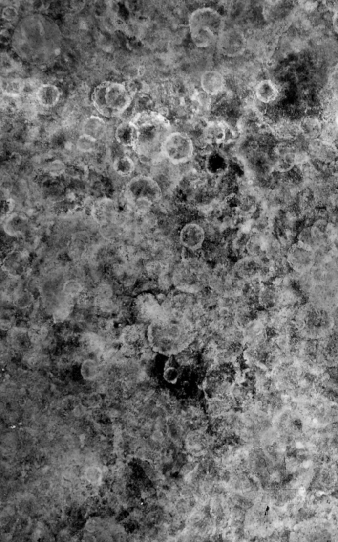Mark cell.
<instances>
[{
  "mask_svg": "<svg viewBox=\"0 0 338 542\" xmlns=\"http://www.w3.org/2000/svg\"><path fill=\"white\" fill-rule=\"evenodd\" d=\"M333 27L336 33L338 34V9L333 17Z\"/></svg>",
  "mask_w": 338,
  "mask_h": 542,
  "instance_id": "484cf974",
  "label": "cell"
},
{
  "mask_svg": "<svg viewBox=\"0 0 338 542\" xmlns=\"http://www.w3.org/2000/svg\"><path fill=\"white\" fill-rule=\"evenodd\" d=\"M279 94L277 85L270 80L260 81L255 89L257 100L266 105L274 102L278 97Z\"/></svg>",
  "mask_w": 338,
  "mask_h": 542,
  "instance_id": "9a60e30c",
  "label": "cell"
},
{
  "mask_svg": "<svg viewBox=\"0 0 338 542\" xmlns=\"http://www.w3.org/2000/svg\"><path fill=\"white\" fill-rule=\"evenodd\" d=\"M196 336V331L189 325L163 317L150 324L147 330L148 342L153 351L170 356L189 348Z\"/></svg>",
  "mask_w": 338,
  "mask_h": 542,
  "instance_id": "6da1fadb",
  "label": "cell"
},
{
  "mask_svg": "<svg viewBox=\"0 0 338 542\" xmlns=\"http://www.w3.org/2000/svg\"><path fill=\"white\" fill-rule=\"evenodd\" d=\"M91 99L97 112L108 118L121 116L132 102L130 90L123 84L113 82H105L97 86Z\"/></svg>",
  "mask_w": 338,
  "mask_h": 542,
  "instance_id": "5b68a950",
  "label": "cell"
},
{
  "mask_svg": "<svg viewBox=\"0 0 338 542\" xmlns=\"http://www.w3.org/2000/svg\"><path fill=\"white\" fill-rule=\"evenodd\" d=\"M130 191L136 199V206L143 212L149 210L162 198V188L155 179L139 176L131 182Z\"/></svg>",
  "mask_w": 338,
  "mask_h": 542,
  "instance_id": "9c48e42d",
  "label": "cell"
},
{
  "mask_svg": "<svg viewBox=\"0 0 338 542\" xmlns=\"http://www.w3.org/2000/svg\"><path fill=\"white\" fill-rule=\"evenodd\" d=\"M233 365L225 363L217 365L209 373L204 382V389L210 399L229 396L232 391L236 372Z\"/></svg>",
  "mask_w": 338,
  "mask_h": 542,
  "instance_id": "ba28073f",
  "label": "cell"
},
{
  "mask_svg": "<svg viewBox=\"0 0 338 542\" xmlns=\"http://www.w3.org/2000/svg\"><path fill=\"white\" fill-rule=\"evenodd\" d=\"M246 283L236 275L233 267L222 262L212 270L209 287L219 296L232 298L242 294Z\"/></svg>",
  "mask_w": 338,
  "mask_h": 542,
  "instance_id": "8992f818",
  "label": "cell"
},
{
  "mask_svg": "<svg viewBox=\"0 0 338 542\" xmlns=\"http://www.w3.org/2000/svg\"><path fill=\"white\" fill-rule=\"evenodd\" d=\"M25 88V83L21 79H6L1 82V89L5 95L19 97Z\"/></svg>",
  "mask_w": 338,
  "mask_h": 542,
  "instance_id": "ffe728a7",
  "label": "cell"
},
{
  "mask_svg": "<svg viewBox=\"0 0 338 542\" xmlns=\"http://www.w3.org/2000/svg\"><path fill=\"white\" fill-rule=\"evenodd\" d=\"M138 137V129L131 122H124L118 126L116 131V138L123 145L136 146Z\"/></svg>",
  "mask_w": 338,
  "mask_h": 542,
  "instance_id": "e0dca14e",
  "label": "cell"
},
{
  "mask_svg": "<svg viewBox=\"0 0 338 542\" xmlns=\"http://www.w3.org/2000/svg\"><path fill=\"white\" fill-rule=\"evenodd\" d=\"M97 139L89 135L84 134L77 141V147L82 152H91L95 149Z\"/></svg>",
  "mask_w": 338,
  "mask_h": 542,
  "instance_id": "44dd1931",
  "label": "cell"
},
{
  "mask_svg": "<svg viewBox=\"0 0 338 542\" xmlns=\"http://www.w3.org/2000/svg\"><path fill=\"white\" fill-rule=\"evenodd\" d=\"M217 48L223 55L229 58H236L245 53L247 41L245 34L237 28L224 29L219 36Z\"/></svg>",
  "mask_w": 338,
  "mask_h": 542,
  "instance_id": "8fae6325",
  "label": "cell"
},
{
  "mask_svg": "<svg viewBox=\"0 0 338 542\" xmlns=\"http://www.w3.org/2000/svg\"><path fill=\"white\" fill-rule=\"evenodd\" d=\"M200 85L203 92L214 97L225 91L226 80L221 71L210 70L205 71L201 76Z\"/></svg>",
  "mask_w": 338,
  "mask_h": 542,
  "instance_id": "4fadbf2b",
  "label": "cell"
},
{
  "mask_svg": "<svg viewBox=\"0 0 338 542\" xmlns=\"http://www.w3.org/2000/svg\"><path fill=\"white\" fill-rule=\"evenodd\" d=\"M228 164L223 152L213 150L208 153L205 161V167L210 176H221L228 170Z\"/></svg>",
  "mask_w": 338,
  "mask_h": 542,
  "instance_id": "5bb4252c",
  "label": "cell"
},
{
  "mask_svg": "<svg viewBox=\"0 0 338 542\" xmlns=\"http://www.w3.org/2000/svg\"><path fill=\"white\" fill-rule=\"evenodd\" d=\"M206 238L204 228L196 222L185 224L180 231L178 240L186 249L195 252L201 249Z\"/></svg>",
  "mask_w": 338,
  "mask_h": 542,
  "instance_id": "7c38bea8",
  "label": "cell"
},
{
  "mask_svg": "<svg viewBox=\"0 0 338 542\" xmlns=\"http://www.w3.org/2000/svg\"><path fill=\"white\" fill-rule=\"evenodd\" d=\"M329 170L334 176H338V161L333 162L330 164Z\"/></svg>",
  "mask_w": 338,
  "mask_h": 542,
  "instance_id": "d4e9b609",
  "label": "cell"
},
{
  "mask_svg": "<svg viewBox=\"0 0 338 542\" xmlns=\"http://www.w3.org/2000/svg\"><path fill=\"white\" fill-rule=\"evenodd\" d=\"M106 129L104 120L99 117L91 116L85 120L84 125V134L97 139L102 136Z\"/></svg>",
  "mask_w": 338,
  "mask_h": 542,
  "instance_id": "d6986e66",
  "label": "cell"
},
{
  "mask_svg": "<svg viewBox=\"0 0 338 542\" xmlns=\"http://www.w3.org/2000/svg\"><path fill=\"white\" fill-rule=\"evenodd\" d=\"M211 271L198 256L185 258L172 271V283L178 290L196 295L209 287Z\"/></svg>",
  "mask_w": 338,
  "mask_h": 542,
  "instance_id": "3957f363",
  "label": "cell"
},
{
  "mask_svg": "<svg viewBox=\"0 0 338 542\" xmlns=\"http://www.w3.org/2000/svg\"><path fill=\"white\" fill-rule=\"evenodd\" d=\"M60 162H54L52 163V165H50V170L52 173L55 174L56 175H59L63 172V169L64 168L63 165Z\"/></svg>",
  "mask_w": 338,
  "mask_h": 542,
  "instance_id": "cb8c5ba5",
  "label": "cell"
},
{
  "mask_svg": "<svg viewBox=\"0 0 338 542\" xmlns=\"http://www.w3.org/2000/svg\"><path fill=\"white\" fill-rule=\"evenodd\" d=\"M198 465V463L194 460H190L189 462H186L182 467V468L180 469V475L183 476L189 475L190 473L196 470Z\"/></svg>",
  "mask_w": 338,
  "mask_h": 542,
  "instance_id": "603a6c76",
  "label": "cell"
},
{
  "mask_svg": "<svg viewBox=\"0 0 338 542\" xmlns=\"http://www.w3.org/2000/svg\"><path fill=\"white\" fill-rule=\"evenodd\" d=\"M115 165L116 169H118L120 172L126 175L130 174L134 169V163L128 158H125V159L118 161Z\"/></svg>",
  "mask_w": 338,
  "mask_h": 542,
  "instance_id": "7402d4cb",
  "label": "cell"
},
{
  "mask_svg": "<svg viewBox=\"0 0 338 542\" xmlns=\"http://www.w3.org/2000/svg\"><path fill=\"white\" fill-rule=\"evenodd\" d=\"M189 29L193 43L200 48L217 44L224 31V18L211 7L197 9L189 18Z\"/></svg>",
  "mask_w": 338,
  "mask_h": 542,
  "instance_id": "277c9868",
  "label": "cell"
},
{
  "mask_svg": "<svg viewBox=\"0 0 338 542\" xmlns=\"http://www.w3.org/2000/svg\"><path fill=\"white\" fill-rule=\"evenodd\" d=\"M134 315L142 323L151 324L163 316V308L159 299L153 293L145 292L139 295L134 302Z\"/></svg>",
  "mask_w": 338,
  "mask_h": 542,
  "instance_id": "30bf717a",
  "label": "cell"
},
{
  "mask_svg": "<svg viewBox=\"0 0 338 542\" xmlns=\"http://www.w3.org/2000/svg\"><path fill=\"white\" fill-rule=\"evenodd\" d=\"M37 99L41 105L52 107L57 104L60 97L59 89L51 84H44L37 89Z\"/></svg>",
  "mask_w": 338,
  "mask_h": 542,
  "instance_id": "ac0fdd59",
  "label": "cell"
},
{
  "mask_svg": "<svg viewBox=\"0 0 338 542\" xmlns=\"http://www.w3.org/2000/svg\"><path fill=\"white\" fill-rule=\"evenodd\" d=\"M131 123L138 129L136 146L146 156L162 155L163 141L170 133L171 125L163 114L144 111L136 115Z\"/></svg>",
  "mask_w": 338,
  "mask_h": 542,
  "instance_id": "7a4b0ae2",
  "label": "cell"
},
{
  "mask_svg": "<svg viewBox=\"0 0 338 542\" xmlns=\"http://www.w3.org/2000/svg\"><path fill=\"white\" fill-rule=\"evenodd\" d=\"M336 125H337V127H338V114L337 115V116H336Z\"/></svg>",
  "mask_w": 338,
  "mask_h": 542,
  "instance_id": "4316f807",
  "label": "cell"
},
{
  "mask_svg": "<svg viewBox=\"0 0 338 542\" xmlns=\"http://www.w3.org/2000/svg\"><path fill=\"white\" fill-rule=\"evenodd\" d=\"M211 440L200 430L190 433L186 440V447L189 452L194 455L203 454L210 447Z\"/></svg>",
  "mask_w": 338,
  "mask_h": 542,
  "instance_id": "2e32d148",
  "label": "cell"
},
{
  "mask_svg": "<svg viewBox=\"0 0 338 542\" xmlns=\"http://www.w3.org/2000/svg\"><path fill=\"white\" fill-rule=\"evenodd\" d=\"M194 150L192 138L182 131L170 133L163 141L161 146L163 158L176 165L191 161L194 156Z\"/></svg>",
  "mask_w": 338,
  "mask_h": 542,
  "instance_id": "52a82bcc",
  "label": "cell"
}]
</instances>
